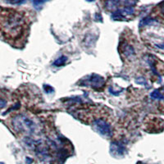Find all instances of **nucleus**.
<instances>
[{"label": "nucleus", "instance_id": "nucleus-13", "mask_svg": "<svg viewBox=\"0 0 164 164\" xmlns=\"http://www.w3.org/2000/svg\"><path fill=\"white\" fill-rule=\"evenodd\" d=\"M44 90L46 91V93H48V94H49V93H52V92L54 91V89H53V88H52V87L49 85H44Z\"/></svg>", "mask_w": 164, "mask_h": 164}, {"label": "nucleus", "instance_id": "nucleus-10", "mask_svg": "<svg viewBox=\"0 0 164 164\" xmlns=\"http://www.w3.org/2000/svg\"><path fill=\"white\" fill-rule=\"evenodd\" d=\"M67 61V58L66 56H61L60 58H58V59H56L54 62V65L55 67H62L63 65H65L66 62Z\"/></svg>", "mask_w": 164, "mask_h": 164}, {"label": "nucleus", "instance_id": "nucleus-14", "mask_svg": "<svg viewBox=\"0 0 164 164\" xmlns=\"http://www.w3.org/2000/svg\"><path fill=\"white\" fill-rule=\"evenodd\" d=\"M32 3H33V4L35 5V7H37L38 5H41L43 3H44V1H33Z\"/></svg>", "mask_w": 164, "mask_h": 164}, {"label": "nucleus", "instance_id": "nucleus-16", "mask_svg": "<svg viewBox=\"0 0 164 164\" xmlns=\"http://www.w3.org/2000/svg\"><path fill=\"white\" fill-rule=\"evenodd\" d=\"M32 162H33V159H31V158H26V163H27V164H31Z\"/></svg>", "mask_w": 164, "mask_h": 164}, {"label": "nucleus", "instance_id": "nucleus-5", "mask_svg": "<svg viewBox=\"0 0 164 164\" xmlns=\"http://www.w3.org/2000/svg\"><path fill=\"white\" fill-rule=\"evenodd\" d=\"M110 151L112 156L114 157H121L125 154L126 152V146L124 144L119 141H114L111 144Z\"/></svg>", "mask_w": 164, "mask_h": 164}, {"label": "nucleus", "instance_id": "nucleus-7", "mask_svg": "<svg viewBox=\"0 0 164 164\" xmlns=\"http://www.w3.org/2000/svg\"><path fill=\"white\" fill-rule=\"evenodd\" d=\"M122 53L125 55L126 58H132L135 54V50L134 47L131 44H126L122 48Z\"/></svg>", "mask_w": 164, "mask_h": 164}, {"label": "nucleus", "instance_id": "nucleus-11", "mask_svg": "<svg viewBox=\"0 0 164 164\" xmlns=\"http://www.w3.org/2000/svg\"><path fill=\"white\" fill-rule=\"evenodd\" d=\"M122 2H119V1H108L105 3L106 6L109 9H114L116 7H118V5L121 3Z\"/></svg>", "mask_w": 164, "mask_h": 164}, {"label": "nucleus", "instance_id": "nucleus-15", "mask_svg": "<svg viewBox=\"0 0 164 164\" xmlns=\"http://www.w3.org/2000/svg\"><path fill=\"white\" fill-rule=\"evenodd\" d=\"M5 103H7V102H5V101L3 100V98H2V99H1V108H2L5 106Z\"/></svg>", "mask_w": 164, "mask_h": 164}, {"label": "nucleus", "instance_id": "nucleus-4", "mask_svg": "<svg viewBox=\"0 0 164 164\" xmlns=\"http://www.w3.org/2000/svg\"><path fill=\"white\" fill-rule=\"evenodd\" d=\"M135 7L131 5H127V6H124L122 8H119L117 10H116L115 12L112 13V17L116 21L118 20H124L126 18L127 16H131L135 14Z\"/></svg>", "mask_w": 164, "mask_h": 164}, {"label": "nucleus", "instance_id": "nucleus-9", "mask_svg": "<svg viewBox=\"0 0 164 164\" xmlns=\"http://www.w3.org/2000/svg\"><path fill=\"white\" fill-rule=\"evenodd\" d=\"M150 97H151L152 99H154V100H163L164 99L163 94H162V93L157 90H153L150 94Z\"/></svg>", "mask_w": 164, "mask_h": 164}, {"label": "nucleus", "instance_id": "nucleus-8", "mask_svg": "<svg viewBox=\"0 0 164 164\" xmlns=\"http://www.w3.org/2000/svg\"><path fill=\"white\" fill-rule=\"evenodd\" d=\"M154 21H155V20L153 19L152 17H145V18H143L140 21V27H144V26H146V25H151L153 24Z\"/></svg>", "mask_w": 164, "mask_h": 164}, {"label": "nucleus", "instance_id": "nucleus-1", "mask_svg": "<svg viewBox=\"0 0 164 164\" xmlns=\"http://www.w3.org/2000/svg\"><path fill=\"white\" fill-rule=\"evenodd\" d=\"M2 33L8 40H18L24 36L27 29V20L23 13L8 10L1 14Z\"/></svg>", "mask_w": 164, "mask_h": 164}, {"label": "nucleus", "instance_id": "nucleus-3", "mask_svg": "<svg viewBox=\"0 0 164 164\" xmlns=\"http://www.w3.org/2000/svg\"><path fill=\"white\" fill-rule=\"evenodd\" d=\"M93 127L98 133L105 137H110L112 135V127L108 122L103 118L94 119L93 122Z\"/></svg>", "mask_w": 164, "mask_h": 164}, {"label": "nucleus", "instance_id": "nucleus-6", "mask_svg": "<svg viewBox=\"0 0 164 164\" xmlns=\"http://www.w3.org/2000/svg\"><path fill=\"white\" fill-rule=\"evenodd\" d=\"M90 84L91 85L92 87L94 88H101L104 85L105 80L103 79L102 76H98L97 74H94L90 76V79L89 80Z\"/></svg>", "mask_w": 164, "mask_h": 164}, {"label": "nucleus", "instance_id": "nucleus-12", "mask_svg": "<svg viewBox=\"0 0 164 164\" xmlns=\"http://www.w3.org/2000/svg\"><path fill=\"white\" fill-rule=\"evenodd\" d=\"M136 83H138L140 85H145V86L148 85V83L146 82L145 79H144V78H138V80H136Z\"/></svg>", "mask_w": 164, "mask_h": 164}, {"label": "nucleus", "instance_id": "nucleus-2", "mask_svg": "<svg viewBox=\"0 0 164 164\" xmlns=\"http://www.w3.org/2000/svg\"><path fill=\"white\" fill-rule=\"evenodd\" d=\"M12 127L17 132L26 135H35L39 131L36 123L25 115L16 116L12 119Z\"/></svg>", "mask_w": 164, "mask_h": 164}]
</instances>
